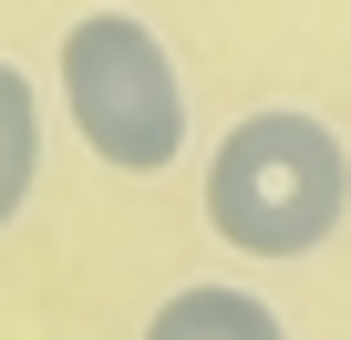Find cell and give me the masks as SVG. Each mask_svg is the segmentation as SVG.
Wrapping results in <instances>:
<instances>
[{
	"instance_id": "cell-1",
	"label": "cell",
	"mask_w": 351,
	"mask_h": 340,
	"mask_svg": "<svg viewBox=\"0 0 351 340\" xmlns=\"http://www.w3.org/2000/svg\"><path fill=\"white\" fill-rule=\"evenodd\" d=\"M351 217V144L341 124H320L310 103H258L217 134L207 155V227L217 248L258 258V268H289V258H320Z\"/></svg>"
},
{
	"instance_id": "cell-2",
	"label": "cell",
	"mask_w": 351,
	"mask_h": 340,
	"mask_svg": "<svg viewBox=\"0 0 351 340\" xmlns=\"http://www.w3.org/2000/svg\"><path fill=\"white\" fill-rule=\"evenodd\" d=\"M62 103H73V134L114 165V176H165V165L186 155V83H176V52L134 11H83L62 31Z\"/></svg>"
},
{
	"instance_id": "cell-3",
	"label": "cell",
	"mask_w": 351,
	"mask_h": 340,
	"mask_svg": "<svg viewBox=\"0 0 351 340\" xmlns=\"http://www.w3.org/2000/svg\"><path fill=\"white\" fill-rule=\"evenodd\" d=\"M145 340H289V319H279L258 289H238V278H197V289L155 299Z\"/></svg>"
},
{
	"instance_id": "cell-4",
	"label": "cell",
	"mask_w": 351,
	"mask_h": 340,
	"mask_svg": "<svg viewBox=\"0 0 351 340\" xmlns=\"http://www.w3.org/2000/svg\"><path fill=\"white\" fill-rule=\"evenodd\" d=\"M42 186V93L21 62H0V227H11Z\"/></svg>"
}]
</instances>
